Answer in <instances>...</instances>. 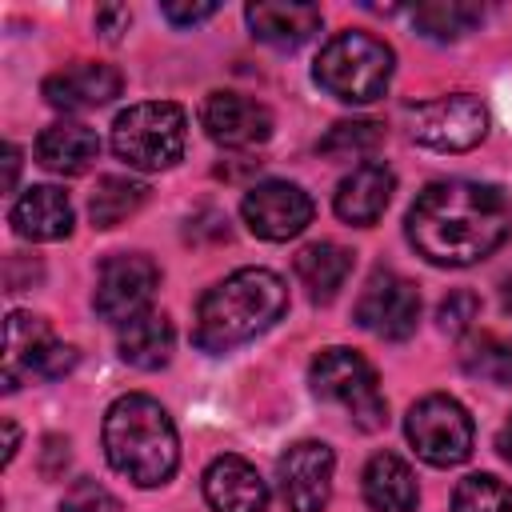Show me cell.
Masks as SVG:
<instances>
[{"instance_id":"obj_11","label":"cell","mask_w":512,"mask_h":512,"mask_svg":"<svg viewBox=\"0 0 512 512\" xmlns=\"http://www.w3.org/2000/svg\"><path fill=\"white\" fill-rule=\"evenodd\" d=\"M240 216H244V224H248L252 236L280 244V240L300 236V232L312 224L316 204H312V196H308L300 184H292V180H264V184H252V188L244 192Z\"/></svg>"},{"instance_id":"obj_21","label":"cell","mask_w":512,"mask_h":512,"mask_svg":"<svg viewBox=\"0 0 512 512\" xmlns=\"http://www.w3.org/2000/svg\"><path fill=\"white\" fill-rule=\"evenodd\" d=\"M292 268H296V280L308 288V296L316 304H328L352 272V252L336 240H316V244H304L296 252Z\"/></svg>"},{"instance_id":"obj_15","label":"cell","mask_w":512,"mask_h":512,"mask_svg":"<svg viewBox=\"0 0 512 512\" xmlns=\"http://www.w3.org/2000/svg\"><path fill=\"white\" fill-rule=\"evenodd\" d=\"M396 192V172L380 160H364L356 164L340 184H336V196H332V208L344 224H356V228H368L384 216L388 200Z\"/></svg>"},{"instance_id":"obj_23","label":"cell","mask_w":512,"mask_h":512,"mask_svg":"<svg viewBox=\"0 0 512 512\" xmlns=\"http://www.w3.org/2000/svg\"><path fill=\"white\" fill-rule=\"evenodd\" d=\"M52 340L48 324L32 312H12L4 320V392L20 388V376H28L32 356Z\"/></svg>"},{"instance_id":"obj_12","label":"cell","mask_w":512,"mask_h":512,"mask_svg":"<svg viewBox=\"0 0 512 512\" xmlns=\"http://www.w3.org/2000/svg\"><path fill=\"white\" fill-rule=\"evenodd\" d=\"M336 452L324 440H296L276 460V480L288 512H324L332 500Z\"/></svg>"},{"instance_id":"obj_24","label":"cell","mask_w":512,"mask_h":512,"mask_svg":"<svg viewBox=\"0 0 512 512\" xmlns=\"http://www.w3.org/2000/svg\"><path fill=\"white\" fill-rule=\"evenodd\" d=\"M148 200V184L144 180H128V176H104L88 200V216L96 228H116L120 220H128L132 212H140V204Z\"/></svg>"},{"instance_id":"obj_35","label":"cell","mask_w":512,"mask_h":512,"mask_svg":"<svg viewBox=\"0 0 512 512\" xmlns=\"http://www.w3.org/2000/svg\"><path fill=\"white\" fill-rule=\"evenodd\" d=\"M496 448H500V456L512 464V416L504 420V428H500V436H496Z\"/></svg>"},{"instance_id":"obj_14","label":"cell","mask_w":512,"mask_h":512,"mask_svg":"<svg viewBox=\"0 0 512 512\" xmlns=\"http://www.w3.org/2000/svg\"><path fill=\"white\" fill-rule=\"evenodd\" d=\"M44 100L60 112H84V108H100V104H112L120 92H124V76L112 68V64H92V60H80V64H68L52 76H44L40 84Z\"/></svg>"},{"instance_id":"obj_18","label":"cell","mask_w":512,"mask_h":512,"mask_svg":"<svg viewBox=\"0 0 512 512\" xmlns=\"http://www.w3.org/2000/svg\"><path fill=\"white\" fill-rule=\"evenodd\" d=\"M8 220H12L16 236H24V240H40V244H48V240H64V236L72 232V224H76V216H72V200H68L60 188H52V184H32V188L12 204Z\"/></svg>"},{"instance_id":"obj_13","label":"cell","mask_w":512,"mask_h":512,"mask_svg":"<svg viewBox=\"0 0 512 512\" xmlns=\"http://www.w3.org/2000/svg\"><path fill=\"white\" fill-rule=\"evenodd\" d=\"M200 124L220 148H256L272 136V112L240 92H212L200 108Z\"/></svg>"},{"instance_id":"obj_17","label":"cell","mask_w":512,"mask_h":512,"mask_svg":"<svg viewBox=\"0 0 512 512\" xmlns=\"http://www.w3.org/2000/svg\"><path fill=\"white\" fill-rule=\"evenodd\" d=\"M244 20L252 28V36L260 44H272V48H300L312 32H320V8L316 4H296V0H256L244 8Z\"/></svg>"},{"instance_id":"obj_3","label":"cell","mask_w":512,"mask_h":512,"mask_svg":"<svg viewBox=\"0 0 512 512\" xmlns=\"http://www.w3.org/2000/svg\"><path fill=\"white\" fill-rule=\"evenodd\" d=\"M100 440H104L108 464L140 488L168 484L176 464H180L176 424L164 412V404L144 396V392H128V396L108 404Z\"/></svg>"},{"instance_id":"obj_7","label":"cell","mask_w":512,"mask_h":512,"mask_svg":"<svg viewBox=\"0 0 512 512\" xmlns=\"http://www.w3.org/2000/svg\"><path fill=\"white\" fill-rule=\"evenodd\" d=\"M404 432H408V444L416 448V456L432 468L464 464L472 456V440H476L468 408L448 392L420 396L404 416Z\"/></svg>"},{"instance_id":"obj_29","label":"cell","mask_w":512,"mask_h":512,"mask_svg":"<svg viewBox=\"0 0 512 512\" xmlns=\"http://www.w3.org/2000/svg\"><path fill=\"white\" fill-rule=\"evenodd\" d=\"M60 512H120V500L104 484H96V480H76L64 492Z\"/></svg>"},{"instance_id":"obj_5","label":"cell","mask_w":512,"mask_h":512,"mask_svg":"<svg viewBox=\"0 0 512 512\" xmlns=\"http://www.w3.org/2000/svg\"><path fill=\"white\" fill-rule=\"evenodd\" d=\"M188 116L172 100H144L112 120V152L140 172L172 168L184 156Z\"/></svg>"},{"instance_id":"obj_2","label":"cell","mask_w":512,"mask_h":512,"mask_svg":"<svg viewBox=\"0 0 512 512\" xmlns=\"http://www.w3.org/2000/svg\"><path fill=\"white\" fill-rule=\"evenodd\" d=\"M288 312V284L272 268H236L196 304L192 340L204 352H232Z\"/></svg>"},{"instance_id":"obj_26","label":"cell","mask_w":512,"mask_h":512,"mask_svg":"<svg viewBox=\"0 0 512 512\" xmlns=\"http://www.w3.org/2000/svg\"><path fill=\"white\" fill-rule=\"evenodd\" d=\"M384 140V124L380 120H336L324 136H320V152L332 156V160H356V156H368L376 152Z\"/></svg>"},{"instance_id":"obj_20","label":"cell","mask_w":512,"mask_h":512,"mask_svg":"<svg viewBox=\"0 0 512 512\" xmlns=\"http://www.w3.org/2000/svg\"><path fill=\"white\" fill-rule=\"evenodd\" d=\"M360 488H364V500H368L372 512H412L416 500H420L416 472L396 452H376L364 464Z\"/></svg>"},{"instance_id":"obj_25","label":"cell","mask_w":512,"mask_h":512,"mask_svg":"<svg viewBox=\"0 0 512 512\" xmlns=\"http://www.w3.org/2000/svg\"><path fill=\"white\" fill-rule=\"evenodd\" d=\"M484 8L468 4V0H428L412 8V24L428 36V40H460L464 32H472L480 24Z\"/></svg>"},{"instance_id":"obj_16","label":"cell","mask_w":512,"mask_h":512,"mask_svg":"<svg viewBox=\"0 0 512 512\" xmlns=\"http://www.w3.org/2000/svg\"><path fill=\"white\" fill-rule=\"evenodd\" d=\"M204 500L212 512H264L268 484L244 456H216L204 468Z\"/></svg>"},{"instance_id":"obj_34","label":"cell","mask_w":512,"mask_h":512,"mask_svg":"<svg viewBox=\"0 0 512 512\" xmlns=\"http://www.w3.org/2000/svg\"><path fill=\"white\" fill-rule=\"evenodd\" d=\"M4 436H8V444H4V468L12 464V456H16V444H20V432H16V424L12 420H4Z\"/></svg>"},{"instance_id":"obj_27","label":"cell","mask_w":512,"mask_h":512,"mask_svg":"<svg viewBox=\"0 0 512 512\" xmlns=\"http://www.w3.org/2000/svg\"><path fill=\"white\" fill-rule=\"evenodd\" d=\"M452 512H512V488L492 472H472L456 484Z\"/></svg>"},{"instance_id":"obj_22","label":"cell","mask_w":512,"mask_h":512,"mask_svg":"<svg viewBox=\"0 0 512 512\" xmlns=\"http://www.w3.org/2000/svg\"><path fill=\"white\" fill-rule=\"evenodd\" d=\"M172 344H176V332H172V320L164 312H140L136 320L120 324V360L140 368V372H156L168 364L172 356Z\"/></svg>"},{"instance_id":"obj_9","label":"cell","mask_w":512,"mask_h":512,"mask_svg":"<svg viewBox=\"0 0 512 512\" xmlns=\"http://www.w3.org/2000/svg\"><path fill=\"white\" fill-rule=\"evenodd\" d=\"M156 284H160V268L144 252H116L100 264L92 308L108 324H128L140 312H148V300H152Z\"/></svg>"},{"instance_id":"obj_33","label":"cell","mask_w":512,"mask_h":512,"mask_svg":"<svg viewBox=\"0 0 512 512\" xmlns=\"http://www.w3.org/2000/svg\"><path fill=\"white\" fill-rule=\"evenodd\" d=\"M16 176H20V148L4 144V188H16Z\"/></svg>"},{"instance_id":"obj_8","label":"cell","mask_w":512,"mask_h":512,"mask_svg":"<svg viewBox=\"0 0 512 512\" xmlns=\"http://www.w3.org/2000/svg\"><path fill=\"white\" fill-rule=\"evenodd\" d=\"M352 316L364 332H372L380 340H408L416 332V320H420V292L400 272L376 268L364 280Z\"/></svg>"},{"instance_id":"obj_30","label":"cell","mask_w":512,"mask_h":512,"mask_svg":"<svg viewBox=\"0 0 512 512\" xmlns=\"http://www.w3.org/2000/svg\"><path fill=\"white\" fill-rule=\"evenodd\" d=\"M76 348L72 344H60L56 336L32 356V364H28V376H36V380H56V376H64V372H72L76 368Z\"/></svg>"},{"instance_id":"obj_31","label":"cell","mask_w":512,"mask_h":512,"mask_svg":"<svg viewBox=\"0 0 512 512\" xmlns=\"http://www.w3.org/2000/svg\"><path fill=\"white\" fill-rule=\"evenodd\" d=\"M164 20L176 24V28H188V24H200V20H212L216 16V4H180V0H168L160 4Z\"/></svg>"},{"instance_id":"obj_19","label":"cell","mask_w":512,"mask_h":512,"mask_svg":"<svg viewBox=\"0 0 512 512\" xmlns=\"http://www.w3.org/2000/svg\"><path fill=\"white\" fill-rule=\"evenodd\" d=\"M100 156V140L88 124L80 120H60V124H48L40 136H36V160L56 172V176H80L92 168V160Z\"/></svg>"},{"instance_id":"obj_6","label":"cell","mask_w":512,"mask_h":512,"mask_svg":"<svg viewBox=\"0 0 512 512\" xmlns=\"http://www.w3.org/2000/svg\"><path fill=\"white\" fill-rule=\"evenodd\" d=\"M308 384H312V392L320 400L348 408V416L364 432H376V428L388 424V404H384L376 368L360 352H352V348H324L312 360V368H308Z\"/></svg>"},{"instance_id":"obj_1","label":"cell","mask_w":512,"mask_h":512,"mask_svg":"<svg viewBox=\"0 0 512 512\" xmlns=\"http://www.w3.org/2000/svg\"><path fill=\"white\" fill-rule=\"evenodd\" d=\"M408 244L440 268H468L492 256L512 232V204L496 184L432 180L408 208Z\"/></svg>"},{"instance_id":"obj_10","label":"cell","mask_w":512,"mask_h":512,"mask_svg":"<svg viewBox=\"0 0 512 512\" xmlns=\"http://www.w3.org/2000/svg\"><path fill=\"white\" fill-rule=\"evenodd\" d=\"M488 132V112L476 96L456 92V96H440L428 104L412 108V140L436 152H468L484 140Z\"/></svg>"},{"instance_id":"obj_4","label":"cell","mask_w":512,"mask_h":512,"mask_svg":"<svg viewBox=\"0 0 512 512\" xmlns=\"http://www.w3.org/2000/svg\"><path fill=\"white\" fill-rule=\"evenodd\" d=\"M392 68H396L392 48L380 36L352 28V32H336L320 48L312 76L328 96H336L344 104H372L388 92Z\"/></svg>"},{"instance_id":"obj_28","label":"cell","mask_w":512,"mask_h":512,"mask_svg":"<svg viewBox=\"0 0 512 512\" xmlns=\"http://www.w3.org/2000/svg\"><path fill=\"white\" fill-rule=\"evenodd\" d=\"M476 316H480V300H476V292H468V288L448 292V296L440 300V308H436V320H440V328H444L448 336H464Z\"/></svg>"},{"instance_id":"obj_32","label":"cell","mask_w":512,"mask_h":512,"mask_svg":"<svg viewBox=\"0 0 512 512\" xmlns=\"http://www.w3.org/2000/svg\"><path fill=\"white\" fill-rule=\"evenodd\" d=\"M96 24H100L104 40H120V32L128 28V8H100L96 12Z\"/></svg>"}]
</instances>
